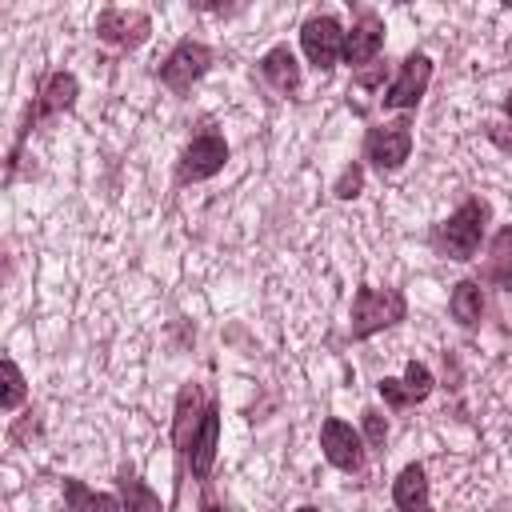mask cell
<instances>
[{
	"label": "cell",
	"mask_w": 512,
	"mask_h": 512,
	"mask_svg": "<svg viewBox=\"0 0 512 512\" xmlns=\"http://www.w3.org/2000/svg\"><path fill=\"white\" fill-rule=\"evenodd\" d=\"M260 72H264V80H268L276 92H284V96H292V92L300 88V64H296V56H292L288 44L268 48L264 60H260Z\"/></svg>",
	"instance_id": "8fae6325"
},
{
	"label": "cell",
	"mask_w": 512,
	"mask_h": 512,
	"mask_svg": "<svg viewBox=\"0 0 512 512\" xmlns=\"http://www.w3.org/2000/svg\"><path fill=\"white\" fill-rule=\"evenodd\" d=\"M364 432H368V440H372V444H384L388 424H384V416H380L376 408H368V412H364Z\"/></svg>",
	"instance_id": "44dd1931"
},
{
	"label": "cell",
	"mask_w": 512,
	"mask_h": 512,
	"mask_svg": "<svg viewBox=\"0 0 512 512\" xmlns=\"http://www.w3.org/2000/svg\"><path fill=\"white\" fill-rule=\"evenodd\" d=\"M64 500H68V512H124V504H116V496L92 492L80 480H64Z\"/></svg>",
	"instance_id": "5bb4252c"
},
{
	"label": "cell",
	"mask_w": 512,
	"mask_h": 512,
	"mask_svg": "<svg viewBox=\"0 0 512 512\" xmlns=\"http://www.w3.org/2000/svg\"><path fill=\"white\" fill-rule=\"evenodd\" d=\"M356 188H360V168H348L344 176H340V184H336V196H356Z\"/></svg>",
	"instance_id": "603a6c76"
},
{
	"label": "cell",
	"mask_w": 512,
	"mask_h": 512,
	"mask_svg": "<svg viewBox=\"0 0 512 512\" xmlns=\"http://www.w3.org/2000/svg\"><path fill=\"white\" fill-rule=\"evenodd\" d=\"M320 444H324L328 464H336V468H344V472H360V468H364V448H360V436L352 432V424H344V420H324Z\"/></svg>",
	"instance_id": "9c48e42d"
},
{
	"label": "cell",
	"mask_w": 512,
	"mask_h": 512,
	"mask_svg": "<svg viewBox=\"0 0 512 512\" xmlns=\"http://www.w3.org/2000/svg\"><path fill=\"white\" fill-rule=\"evenodd\" d=\"M296 512H316V508H296Z\"/></svg>",
	"instance_id": "d4e9b609"
},
{
	"label": "cell",
	"mask_w": 512,
	"mask_h": 512,
	"mask_svg": "<svg viewBox=\"0 0 512 512\" xmlns=\"http://www.w3.org/2000/svg\"><path fill=\"white\" fill-rule=\"evenodd\" d=\"M120 496H124V512H164L160 496L148 484H140L136 476H120Z\"/></svg>",
	"instance_id": "e0dca14e"
},
{
	"label": "cell",
	"mask_w": 512,
	"mask_h": 512,
	"mask_svg": "<svg viewBox=\"0 0 512 512\" xmlns=\"http://www.w3.org/2000/svg\"><path fill=\"white\" fill-rule=\"evenodd\" d=\"M504 108H508V120H512V96H508V100H504Z\"/></svg>",
	"instance_id": "cb8c5ba5"
},
{
	"label": "cell",
	"mask_w": 512,
	"mask_h": 512,
	"mask_svg": "<svg viewBox=\"0 0 512 512\" xmlns=\"http://www.w3.org/2000/svg\"><path fill=\"white\" fill-rule=\"evenodd\" d=\"M484 220H488V208H484L480 200L460 204V208L444 220V228H440L444 252H448L452 260H472L476 248H480V236H484Z\"/></svg>",
	"instance_id": "7a4b0ae2"
},
{
	"label": "cell",
	"mask_w": 512,
	"mask_h": 512,
	"mask_svg": "<svg viewBox=\"0 0 512 512\" xmlns=\"http://www.w3.org/2000/svg\"><path fill=\"white\" fill-rule=\"evenodd\" d=\"M384 48V24L376 16H360L352 32H344V64H368Z\"/></svg>",
	"instance_id": "30bf717a"
},
{
	"label": "cell",
	"mask_w": 512,
	"mask_h": 512,
	"mask_svg": "<svg viewBox=\"0 0 512 512\" xmlns=\"http://www.w3.org/2000/svg\"><path fill=\"white\" fill-rule=\"evenodd\" d=\"M148 32H152V20L136 8H104L96 20V36L116 48H136L148 40Z\"/></svg>",
	"instance_id": "5b68a950"
},
{
	"label": "cell",
	"mask_w": 512,
	"mask_h": 512,
	"mask_svg": "<svg viewBox=\"0 0 512 512\" xmlns=\"http://www.w3.org/2000/svg\"><path fill=\"white\" fill-rule=\"evenodd\" d=\"M216 440H220V412L216 408H204L200 428H196L192 448H188V460H192V472L196 476H208V468L216 460Z\"/></svg>",
	"instance_id": "7c38bea8"
},
{
	"label": "cell",
	"mask_w": 512,
	"mask_h": 512,
	"mask_svg": "<svg viewBox=\"0 0 512 512\" xmlns=\"http://www.w3.org/2000/svg\"><path fill=\"white\" fill-rule=\"evenodd\" d=\"M0 372H4V396H0V408L12 412V408H20V400H24V376H20V368H16L12 360H4Z\"/></svg>",
	"instance_id": "ffe728a7"
},
{
	"label": "cell",
	"mask_w": 512,
	"mask_h": 512,
	"mask_svg": "<svg viewBox=\"0 0 512 512\" xmlns=\"http://www.w3.org/2000/svg\"><path fill=\"white\" fill-rule=\"evenodd\" d=\"M396 320H404V296L396 288H356V296H352V336L356 340H364Z\"/></svg>",
	"instance_id": "6da1fadb"
},
{
	"label": "cell",
	"mask_w": 512,
	"mask_h": 512,
	"mask_svg": "<svg viewBox=\"0 0 512 512\" xmlns=\"http://www.w3.org/2000/svg\"><path fill=\"white\" fill-rule=\"evenodd\" d=\"M396 508L400 512H432L428 508V480H424V468L420 464H408L400 476H396Z\"/></svg>",
	"instance_id": "4fadbf2b"
},
{
	"label": "cell",
	"mask_w": 512,
	"mask_h": 512,
	"mask_svg": "<svg viewBox=\"0 0 512 512\" xmlns=\"http://www.w3.org/2000/svg\"><path fill=\"white\" fill-rule=\"evenodd\" d=\"M400 384H404L408 404H416V400H424V396L432 392V372H428L424 364H416V360H412V364L404 368V380H400Z\"/></svg>",
	"instance_id": "d6986e66"
},
{
	"label": "cell",
	"mask_w": 512,
	"mask_h": 512,
	"mask_svg": "<svg viewBox=\"0 0 512 512\" xmlns=\"http://www.w3.org/2000/svg\"><path fill=\"white\" fill-rule=\"evenodd\" d=\"M428 76H432V60L424 52H412L400 64V76L392 80V88L384 92V108H416V100L428 88Z\"/></svg>",
	"instance_id": "52a82bcc"
},
{
	"label": "cell",
	"mask_w": 512,
	"mask_h": 512,
	"mask_svg": "<svg viewBox=\"0 0 512 512\" xmlns=\"http://www.w3.org/2000/svg\"><path fill=\"white\" fill-rule=\"evenodd\" d=\"M208 64H212V52H208L200 40H180V44L172 48V56L164 60L160 80H164L172 92H188L192 80H200V76L208 72Z\"/></svg>",
	"instance_id": "277c9868"
},
{
	"label": "cell",
	"mask_w": 512,
	"mask_h": 512,
	"mask_svg": "<svg viewBox=\"0 0 512 512\" xmlns=\"http://www.w3.org/2000/svg\"><path fill=\"white\" fill-rule=\"evenodd\" d=\"M224 160H228V144H224V136L204 132V136H196V140L184 148L180 180H208V176H216V172L224 168Z\"/></svg>",
	"instance_id": "ba28073f"
},
{
	"label": "cell",
	"mask_w": 512,
	"mask_h": 512,
	"mask_svg": "<svg viewBox=\"0 0 512 512\" xmlns=\"http://www.w3.org/2000/svg\"><path fill=\"white\" fill-rule=\"evenodd\" d=\"M492 276L512 292V228H504L492 244Z\"/></svg>",
	"instance_id": "ac0fdd59"
},
{
	"label": "cell",
	"mask_w": 512,
	"mask_h": 512,
	"mask_svg": "<svg viewBox=\"0 0 512 512\" xmlns=\"http://www.w3.org/2000/svg\"><path fill=\"white\" fill-rule=\"evenodd\" d=\"M300 44H304V56L316 64V68H336L340 52H344V28L332 20V16H312L304 20L300 28Z\"/></svg>",
	"instance_id": "3957f363"
},
{
	"label": "cell",
	"mask_w": 512,
	"mask_h": 512,
	"mask_svg": "<svg viewBox=\"0 0 512 512\" xmlns=\"http://www.w3.org/2000/svg\"><path fill=\"white\" fill-rule=\"evenodd\" d=\"M76 92H80V84H76L72 72H52L48 84H44V92H40V96H44L40 108H44V112H64V108L76 104Z\"/></svg>",
	"instance_id": "9a60e30c"
},
{
	"label": "cell",
	"mask_w": 512,
	"mask_h": 512,
	"mask_svg": "<svg viewBox=\"0 0 512 512\" xmlns=\"http://www.w3.org/2000/svg\"><path fill=\"white\" fill-rule=\"evenodd\" d=\"M448 308H452V316L460 320V324H476L480 320V312H484V296H480V284H472V280H460L456 284V292H452V300H448Z\"/></svg>",
	"instance_id": "2e32d148"
},
{
	"label": "cell",
	"mask_w": 512,
	"mask_h": 512,
	"mask_svg": "<svg viewBox=\"0 0 512 512\" xmlns=\"http://www.w3.org/2000/svg\"><path fill=\"white\" fill-rule=\"evenodd\" d=\"M364 152H368V160L376 168H400L408 160V152H412V128H408V120H392V124L372 128L368 140H364Z\"/></svg>",
	"instance_id": "8992f818"
},
{
	"label": "cell",
	"mask_w": 512,
	"mask_h": 512,
	"mask_svg": "<svg viewBox=\"0 0 512 512\" xmlns=\"http://www.w3.org/2000/svg\"><path fill=\"white\" fill-rule=\"evenodd\" d=\"M380 396H384L392 408H404V404H408V396H404V384H400V380H388V376L380 380Z\"/></svg>",
	"instance_id": "7402d4cb"
}]
</instances>
